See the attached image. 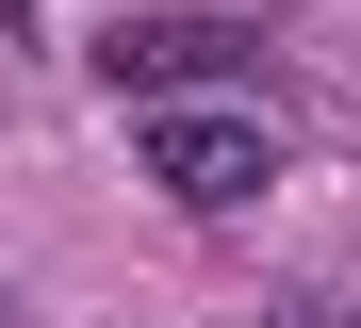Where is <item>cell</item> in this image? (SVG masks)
I'll return each instance as SVG.
<instances>
[{"instance_id": "3957f363", "label": "cell", "mask_w": 361, "mask_h": 328, "mask_svg": "<svg viewBox=\"0 0 361 328\" xmlns=\"http://www.w3.org/2000/svg\"><path fill=\"white\" fill-rule=\"evenodd\" d=\"M263 328H361V312H345V296H279Z\"/></svg>"}, {"instance_id": "7a4b0ae2", "label": "cell", "mask_w": 361, "mask_h": 328, "mask_svg": "<svg viewBox=\"0 0 361 328\" xmlns=\"http://www.w3.org/2000/svg\"><path fill=\"white\" fill-rule=\"evenodd\" d=\"M214 66H247V33H230V17H115V33H99V83H132V99L214 83Z\"/></svg>"}, {"instance_id": "6da1fadb", "label": "cell", "mask_w": 361, "mask_h": 328, "mask_svg": "<svg viewBox=\"0 0 361 328\" xmlns=\"http://www.w3.org/2000/svg\"><path fill=\"white\" fill-rule=\"evenodd\" d=\"M148 164H164L180 214H247V197L279 181V131L230 115V99H164V115H148Z\"/></svg>"}, {"instance_id": "277c9868", "label": "cell", "mask_w": 361, "mask_h": 328, "mask_svg": "<svg viewBox=\"0 0 361 328\" xmlns=\"http://www.w3.org/2000/svg\"><path fill=\"white\" fill-rule=\"evenodd\" d=\"M0 328H17V312H0Z\"/></svg>"}]
</instances>
